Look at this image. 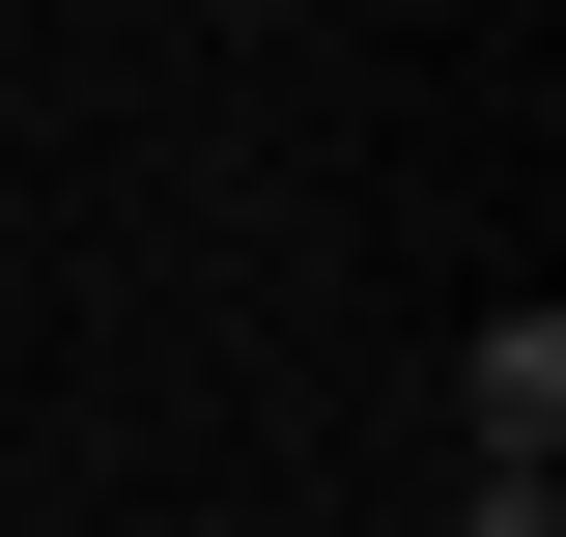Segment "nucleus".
<instances>
[{
	"label": "nucleus",
	"instance_id": "1",
	"mask_svg": "<svg viewBox=\"0 0 566 537\" xmlns=\"http://www.w3.org/2000/svg\"><path fill=\"white\" fill-rule=\"evenodd\" d=\"M453 424H482V481H510V453H566V312H538V283L453 339Z\"/></svg>",
	"mask_w": 566,
	"mask_h": 537
}]
</instances>
